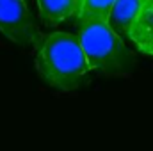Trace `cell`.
Returning a JSON list of instances; mask_svg holds the SVG:
<instances>
[{
    "label": "cell",
    "instance_id": "cell-1",
    "mask_svg": "<svg viewBox=\"0 0 153 151\" xmlns=\"http://www.w3.org/2000/svg\"><path fill=\"white\" fill-rule=\"evenodd\" d=\"M36 68L39 76L53 89L75 91L91 82L93 71L76 36L53 32L36 44Z\"/></svg>",
    "mask_w": 153,
    "mask_h": 151
},
{
    "label": "cell",
    "instance_id": "cell-2",
    "mask_svg": "<svg viewBox=\"0 0 153 151\" xmlns=\"http://www.w3.org/2000/svg\"><path fill=\"white\" fill-rule=\"evenodd\" d=\"M76 38L91 71L102 75H125L134 70L135 61L132 52L107 21L87 20L78 23Z\"/></svg>",
    "mask_w": 153,
    "mask_h": 151
},
{
    "label": "cell",
    "instance_id": "cell-3",
    "mask_svg": "<svg viewBox=\"0 0 153 151\" xmlns=\"http://www.w3.org/2000/svg\"><path fill=\"white\" fill-rule=\"evenodd\" d=\"M0 32L22 48H32L41 39L25 0H0Z\"/></svg>",
    "mask_w": 153,
    "mask_h": 151
},
{
    "label": "cell",
    "instance_id": "cell-4",
    "mask_svg": "<svg viewBox=\"0 0 153 151\" xmlns=\"http://www.w3.org/2000/svg\"><path fill=\"white\" fill-rule=\"evenodd\" d=\"M141 9V0H114L112 9L107 16V25L121 39H128L130 29Z\"/></svg>",
    "mask_w": 153,
    "mask_h": 151
},
{
    "label": "cell",
    "instance_id": "cell-5",
    "mask_svg": "<svg viewBox=\"0 0 153 151\" xmlns=\"http://www.w3.org/2000/svg\"><path fill=\"white\" fill-rule=\"evenodd\" d=\"M130 41L135 43V46L146 53L153 55V11L152 9H141L137 14L132 29H130Z\"/></svg>",
    "mask_w": 153,
    "mask_h": 151
},
{
    "label": "cell",
    "instance_id": "cell-6",
    "mask_svg": "<svg viewBox=\"0 0 153 151\" xmlns=\"http://www.w3.org/2000/svg\"><path fill=\"white\" fill-rule=\"evenodd\" d=\"M75 0H38L41 20L46 25H57L68 18H75Z\"/></svg>",
    "mask_w": 153,
    "mask_h": 151
},
{
    "label": "cell",
    "instance_id": "cell-7",
    "mask_svg": "<svg viewBox=\"0 0 153 151\" xmlns=\"http://www.w3.org/2000/svg\"><path fill=\"white\" fill-rule=\"evenodd\" d=\"M114 0H84L82 9L78 14V23L87 21V20H102L107 21V16L112 9Z\"/></svg>",
    "mask_w": 153,
    "mask_h": 151
},
{
    "label": "cell",
    "instance_id": "cell-8",
    "mask_svg": "<svg viewBox=\"0 0 153 151\" xmlns=\"http://www.w3.org/2000/svg\"><path fill=\"white\" fill-rule=\"evenodd\" d=\"M141 7L143 9H152L153 11V0H141Z\"/></svg>",
    "mask_w": 153,
    "mask_h": 151
},
{
    "label": "cell",
    "instance_id": "cell-9",
    "mask_svg": "<svg viewBox=\"0 0 153 151\" xmlns=\"http://www.w3.org/2000/svg\"><path fill=\"white\" fill-rule=\"evenodd\" d=\"M76 5H75V18H78V14H80V9H82V2L84 0H75Z\"/></svg>",
    "mask_w": 153,
    "mask_h": 151
}]
</instances>
